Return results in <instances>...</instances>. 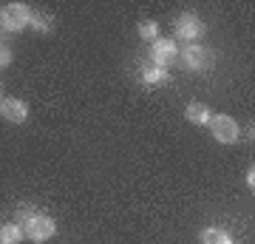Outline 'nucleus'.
Segmentation results:
<instances>
[{
  "mask_svg": "<svg viewBox=\"0 0 255 244\" xmlns=\"http://www.w3.org/2000/svg\"><path fill=\"white\" fill-rule=\"evenodd\" d=\"M173 26H176V34L182 37V40H199V37H204V23L193 11H182Z\"/></svg>",
  "mask_w": 255,
  "mask_h": 244,
  "instance_id": "obj_4",
  "label": "nucleus"
},
{
  "mask_svg": "<svg viewBox=\"0 0 255 244\" xmlns=\"http://www.w3.org/2000/svg\"><path fill=\"white\" fill-rule=\"evenodd\" d=\"M31 20V9L26 3H6L3 11H0V26L6 31H23Z\"/></svg>",
  "mask_w": 255,
  "mask_h": 244,
  "instance_id": "obj_1",
  "label": "nucleus"
},
{
  "mask_svg": "<svg viewBox=\"0 0 255 244\" xmlns=\"http://www.w3.org/2000/svg\"><path fill=\"white\" fill-rule=\"evenodd\" d=\"M184 65L190 68V71H204V68H210V60H213V54H210L204 45H199V43H190L187 48H184Z\"/></svg>",
  "mask_w": 255,
  "mask_h": 244,
  "instance_id": "obj_6",
  "label": "nucleus"
},
{
  "mask_svg": "<svg viewBox=\"0 0 255 244\" xmlns=\"http://www.w3.org/2000/svg\"><path fill=\"white\" fill-rule=\"evenodd\" d=\"M11 60H14V54H11V48L6 43H0V68H9Z\"/></svg>",
  "mask_w": 255,
  "mask_h": 244,
  "instance_id": "obj_14",
  "label": "nucleus"
},
{
  "mask_svg": "<svg viewBox=\"0 0 255 244\" xmlns=\"http://www.w3.org/2000/svg\"><path fill=\"white\" fill-rule=\"evenodd\" d=\"M139 37H142V40H159V26H156V23H150V20H147V23H142V26H139Z\"/></svg>",
  "mask_w": 255,
  "mask_h": 244,
  "instance_id": "obj_12",
  "label": "nucleus"
},
{
  "mask_svg": "<svg viewBox=\"0 0 255 244\" xmlns=\"http://www.w3.org/2000/svg\"><path fill=\"white\" fill-rule=\"evenodd\" d=\"M207 125L213 131V136H216V142H221V145H233L238 139V134H241L238 122L233 117H227V114H213Z\"/></svg>",
  "mask_w": 255,
  "mask_h": 244,
  "instance_id": "obj_3",
  "label": "nucleus"
},
{
  "mask_svg": "<svg viewBox=\"0 0 255 244\" xmlns=\"http://www.w3.org/2000/svg\"><path fill=\"white\" fill-rule=\"evenodd\" d=\"M184 114H187V119H190L193 125H207L210 117H213V111H210L204 102H199V100H193L190 105L184 108Z\"/></svg>",
  "mask_w": 255,
  "mask_h": 244,
  "instance_id": "obj_8",
  "label": "nucleus"
},
{
  "mask_svg": "<svg viewBox=\"0 0 255 244\" xmlns=\"http://www.w3.org/2000/svg\"><path fill=\"white\" fill-rule=\"evenodd\" d=\"M23 233H26V239H31V242H37V244H43V242H48V239L57 233V222L51 216H46V213H34V216L26 222Z\"/></svg>",
  "mask_w": 255,
  "mask_h": 244,
  "instance_id": "obj_2",
  "label": "nucleus"
},
{
  "mask_svg": "<svg viewBox=\"0 0 255 244\" xmlns=\"http://www.w3.org/2000/svg\"><path fill=\"white\" fill-rule=\"evenodd\" d=\"M142 80H145L147 85H164L170 77H167V71H164V68H159V65H145Z\"/></svg>",
  "mask_w": 255,
  "mask_h": 244,
  "instance_id": "obj_11",
  "label": "nucleus"
},
{
  "mask_svg": "<svg viewBox=\"0 0 255 244\" xmlns=\"http://www.w3.org/2000/svg\"><path fill=\"white\" fill-rule=\"evenodd\" d=\"M176 60H179V45H176V40H156L153 43V65H159V68H167V65H173Z\"/></svg>",
  "mask_w": 255,
  "mask_h": 244,
  "instance_id": "obj_5",
  "label": "nucleus"
},
{
  "mask_svg": "<svg viewBox=\"0 0 255 244\" xmlns=\"http://www.w3.org/2000/svg\"><path fill=\"white\" fill-rule=\"evenodd\" d=\"M34 213H37V210L26 205V208H20V210H17V219H20V222H28V219L34 216Z\"/></svg>",
  "mask_w": 255,
  "mask_h": 244,
  "instance_id": "obj_15",
  "label": "nucleus"
},
{
  "mask_svg": "<svg viewBox=\"0 0 255 244\" xmlns=\"http://www.w3.org/2000/svg\"><path fill=\"white\" fill-rule=\"evenodd\" d=\"M23 227L14 225V222H9V225H3L0 227V244H20L23 242Z\"/></svg>",
  "mask_w": 255,
  "mask_h": 244,
  "instance_id": "obj_10",
  "label": "nucleus"
},
{
  "mask_svg": "<svg viewBox=\"0 0 255 244\" xmlns=\"http://www.w3.org/2000/svg\"><path fill=\"white\" fill-rule=\"evenodd\" d=\"M0 88H3V82H0Z\"/></svg>",
  "mask_w": 255,
  "mask_h": 244,
  "instance_id": "obj_17",
  "label": "nucleus"
},
{
  "mask_svg": "<svg viewBox=\"0 0 255 244\" xmlns=\"http://www.w3.org/2000/svg\"><path fill=\"white\" fill-rule=\"evenodd\" d=\"M201 244H233V236L221 227H207L201 230Z\"/></svg>",
  "mask_w": 255,
  "mask_h": 244,
  "instance_id": "obj_9",
  "label": "nucleus"
},
{
  "mask_svg": "<svg viewBox=\"0 0 255 244\" xmlns=\"http://www.w3.org/2000/svg\"><path fill=\"white\" fill-rule=\"evenodd\" d=\"M28 26L37 28V31H48V28H51V20H43V14H31Z\"/></svg>",
  "mask_w": 255,
  "mask_h": 244,
  "instance_id": "obj_13",
  "label": "nucleus"
},
{
  "mask_svg": "<svg viewBox=\"0 0 255 244\" xmlns=\"http://www.w3.org/2000/svg\"><path fill=\"white\" fill-rule=\"evenodd\" d=\"M247 185H250V190L255 188V171H253V168H250V171H247Z\"/></svg>",
  "mask_w": 255,
  "mask_h": 244,
  "instance_id": "obj_16",
  "label": "nucleus"
},
{
  "mask_svg": "<svg viewBox=\"0 0 255 244\" xmlns=\"http://www.w3.org/2000/svg\"><path fill=\"white\" fill-rule=\"evenodd\" d=\"M0 117L6 122L20 125V122L28 119V105L23 100H17V97H6V100H0Z\"/></svg>",
  "mask_w": 255,
  "mask_h": 244,
  "instance_id": "obj_7",
  "label": "nucleus"
}]
</instances>
